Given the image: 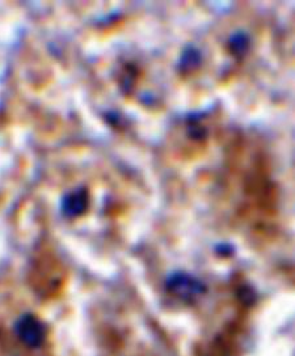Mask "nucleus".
<instances>
[{
	"mask_svg": "<svg viewBox=\"0 0 295 356\" xmlns=\"http://www.w3.org/2000/svg\"><path fill=\"white\" fill-rule=\"evenodd\" d=\"M0 345L13 356H46L49 330L45 323L32 314H23L10 327L0 332Z\"/></svg>",
	"mask_w": 295,
	"mask_h": 356,
	"instance_id": "nucleus-1",
	"label": "nucleus"
}]
</instances>
